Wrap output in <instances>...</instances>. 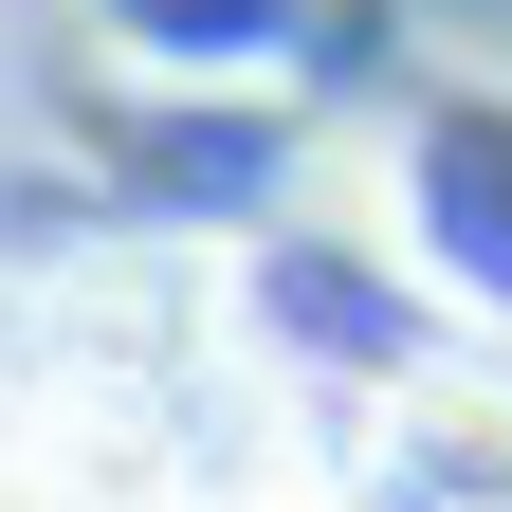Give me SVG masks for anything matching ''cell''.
<instances>
[{
  "instance_id": "1",
  "label": "cell",
  "mask_w": 512,
  "mask_h": 512,
  "mask_svg": "<svg viewBox=\"0 0 512 512\" xmlns=\"http://www.w3.org/2000/svg\"><path fill=\"white\" fill-rule=\"evenodd\" d=\"M403 494L421 512H512V384H421L403 403Z\"/></svg>"
},
{
  "instance_id": "2",
  "label": "cell",
  "mask_w": 512,
  "mask_h": 512,
  "mask_svg": "<svg viewBox=\"0 0 512 512\" xmlns=\"http://www.w3.org/2000/svg\"><path fill=\"white\" fill-rule=\"evenodd\" d=\"M256 512H311V494H256Z\"/></svg>"
}]
</instances>
